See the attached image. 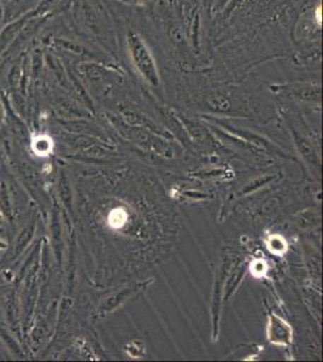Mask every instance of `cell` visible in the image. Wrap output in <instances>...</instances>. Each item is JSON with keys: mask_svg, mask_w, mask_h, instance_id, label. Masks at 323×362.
I'll return each instance as SVG.
<instances>
[{"mask_svg": "<svg viewBox=\"0 0 323 362\" xmlns=\"http://www.w3.org/2000/svg\"><path fill=\"white\" fill-rule=\"evenodd\" d=\"M37 0H8L4 3V25L33 13Z\"/></svg>", "mask_w": 323, "mask_h": 362, "instance_id": "1", "label": "cell"}]
</instances>
